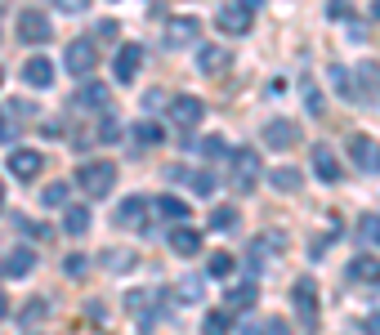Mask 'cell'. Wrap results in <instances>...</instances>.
<instances>
[{"label":"cell","instance_id":"obj_17","mask_svg":"<svg viewBox=\"0 0 380 335\" xmlns=\"http://www.w3.org/2000/svg\"><path fill=\"white\" fill-rule=\"evenodd\" d=\"M63 232H68V237H86L90 232V206H68L63 210Z\"/></svg>","mask_w":380,"mask_h":335},{"label":"cell","instance_id":"obj_42","mask_svg":"<svg viewBox=\"0 0 380 335\" xmlns=\"http://www.w3.org/2000/svg\"><path fill=\"white\" fill-rule=\"evenodd\" d=\"M362 326H367V335H380V313H367V322H362Z\"/></svg>","mask_w":380,"mask_h":335},{"label":"cell","instance_id":"obj_9","mask_svg":"<svg viewBox=\"0 0 380 335\" xmlns=\"http://www.w3.org/2000/svg\"><path fill=\"white\" fill-rule=\"evenodd\" d=\"M264 143L277 148V153H287V148L300 143V125H295V121H269V125H264Z\"/></svg>","mask_w":380,"mask_h":335},{"label":"cell","instance_id":"obj_1","mask_svg":"<svg viewBox=\"0 0 380 335\" xmlns=\"http://www.w3.org/2000/svg\"><path fill=\"white\" fill-rule=\"evenodd\" d=\"M76 183H81L90 197H108L112 183H117V165H112V161H86V165L76 170Z\"/></svg>","mask_w":380,"mask_h":335},{"label":"cell","instance_id":"obj_47","mask_svg":"<svg viewBox=\"0 0 380 335\" xmlns=\"http://www.w3.org/2000/svg\"><path fill=\"white\" fill-rule=\"evenodd\" d=\"M0 206H5V183H0Z\"/></svg>","mask_w":380,"mask_h":335},{"label":"cell","instance_id":"obj_12","mask_svg":"<svg viewBox=\"0 0 380 335\" xmlns=\"http://www.w3.org/2000/svg\"><path fill=\"white\" fill-rule=\"evenodd\" d=\"M41 165H45V157L36 153V148H14V153H9V170L19 179H36Z\"/></svg>","mask_w":380,"mask_h":335},{"label":"cell","instance_id":"obj_24","mask_svg":"<svg viewBox=\"0 0 380 335\" xmlns=\"http://www.w3.org/2000/svg\"><path fill=\"white\" fill-rule=\"evenodd\" d=\"M153 210L161 215V220H175V224H179V220H188V206H184L179 197H170V192H166V197H157V201H153Z\"/></svg>","mask_w":380,"mask_h":335},{"label":"cell","instance_id":"obj_31","mask_svg":"<svg viewBox=\"0 0 380 335\" xmlns=\"http://www.w3.org/2000/svg\"><path fill=\"white\" fill-rule=\"evenodd\" d=\"M210 277H228V273H233V255H224V250H220V255H210Z\"/></svg>","mask_w":380,"mask_h":335},{"label":"cell","instance_id":"obj_28","mask_svg":"<svg viewBox=\"0 0 380 335\" xmlns=\"http://www.w3.org/2000/svg\"><path fill=\"white\" fill-rule=\"evenodd\" d=\"M41 201H45V206H63V210H68V183H49V188L41 192Z\"/></svg>","mask_w":380,"mask_h":335},{"label":"cell","instance_id":"obj_3","mask_svg":"<svg viewBox=\"0 0 380 335\" xmlns=\"http://www.w3.org/2000/svg\"><path fill=\"white\" fill-rule=\"evenodd\" d=\"M291 304H295V313H300V322H318V287H313V277H300L291 287Z\"/></svg>","mask_w":380,"mask_h":335},{"label":"cell","instance_id":"obj_20","mask_svg":"<svg viewBox=\"0 0 380 335\" xmlns=\"http://www.w3.org/2000/svg\"><path fill=\"white\" fill-rule=\"evenodd\" d=\"M170 250L188 259V255H197V250H202V237H197L192 228H170Z\"/></svg>","mask_w":380,"mask_h":335},{"label":"cell","instance_id":"obj_14","mask_svg":"<svg viewBox=\"0 0 380 335\" xmlns=\"http://www.w3.org/2000/svg\"><path fill=\"white\" fill-rule=\"evenodd\" d=\"M233 165H237V188L246 192V188H251V183H255V170H260V157H255V148H242V153L233 157Z\"/></svg>","mask_w":380,"mask_h":335},{"label":"cell","instance_id":"obj_19","mask_svg":"<svg viewBox=\"0 0 380 335\" xmlns=\"http://www.w3.org/2000/svg\"><path fill=\"white\" fill-rule=\"evenodd\" d=\"M269 183H273L277 192H300L304 188V175L291 170V165H277V170H269Z\"/></svg>","mask_w":380,"mask_h":335},{"label":"cell","instance_id":"obj_10","mask_svg":"<svg viewBox=\"0 0 380 335\" xmlns=\"http://www.w3.org/2000/svg\"><path fill=\"white\" fill-rule=\"evenodd\" d=\"M313 175H318L322 183H340V157L332 153V148H327V143H313Z\"/></svg>","mask_w":380,"mask_h":335},{"label":"cell","instance_id":"obj_26","mask_svg":"<svg viewBox=\"0 0 380 335\" xmlns=\"http://www.w3.org/2000/svg\"><path fill=\"white\" fill-rule=\"evenodd\" d=\"M255 304V287L242 282V287H228V309H251Z\"/></svg>","mask_w":380,"mask_h":335},{"label":"cell","instance_id":"obj_15","mask_svg":"<svg viewBox=\"0 0 380 335\" xmlns=\"http://www.w3.org/2000/svg\"><path fill=\"white\" fill-rule=\"evenodd\" d=\"M148 206H153V201H143V197H125V201H121V210H117V224H121V228L135 224V228H139V224L148 220Z\"/></svg>","mask_w":380,"mask_h":335},{"label":"cell","instance_id":"obj_34","mask_svg":"<svg viewBox=\"0 0 380 335\" xmlns=\"http://www.w3.org/2000/svg\"><path fill=\"white\" fill-rule=\"evenodd\" d=\"M98 139H103V143H121V125L112 121V116H103V125H98Z\"/></svg>","mask_w":380,"mask_h":335},{"label":"cell","instance_id":"obj_39","mask_svg":"<svg viewBox=\"0 0 380 335\" xmlns=\"http://www.w3.org/2000/svg\"><path fill=\"white\" fill-rule=\"evenodd\" d=\"M98 36H103V41H112V36H117V23H112V19H103V23H98Z\"/></svg>","mask_w":380,"mask_h":335},{"label":"cell","instance_id":"obj_21","mask_svg":"<svg viewBox=\"0 0 380 335\" xmlns=\"http://www.w3.org/2000/svg\"><path fill=\"white\" fill-rule=\"evenodd\" d=\"M354 81L362 86V98H380V67L376 63H358Z\"/></svg>","mask_w":380,"mask_h":335},{"label":"cell","instance_id":"obj_45","mask_svg":"<svg viewBox=\"0 0 380 335\" xmlns=\"http://www.w3.org/2000/svg\"><path fill=\"white\" fill-rule=\"evenodd\" d=\"M371 19H380V0H371Z\"/></svg>","mask_w":380,"mask_h":335},{"label":"cell","instance_id":"obj_44","mask_svg":"<svg viewBox=\"0 0 380 335\" xmlns=\"http://www.w3.org/2000/svg\"><path fill=\"white\" fill-rule=\"evenodd\" d=\"M237 5H246V9H260V0H237Z\"/></svg>","mask_w":380,"mask_h":335},{"label":"cell","instance_id":"obj_36","mask_svg":"<svg viewBox=\"0 0 380 335\" xmlns=\"http://www.w3.org/2000/svg\"><path fill=\"white\" fill-rule=\"evenodd\" d=\"M86 5H90V0H54V9H63V14H81Z\"/></svg>","mask_w":380,"mask_h":335},{"label":"cell","instance_id":"obj_5","mask_svg":"<svg viewBox=\"0 0 380 335\" xmlns=\"http://www.w3.org/2000/svg\"><path fill=\"white\" fill-rule=\"evenodd\" d=\"M206 116V103L197 94H179V98H170V121L175 125H184V130H192L197 121Z\"/></svg>","mask_w":380,"mask_h":335},{"label":"cell","instance_id":"obj_16","mask_svg":"<svg viewBox=\"0 0 380 335\" xmlns=\"http://www.w3.org/2000/svg\"><path fill=\"white\" fill-rule=\"evenodd\" d=\"M31 268H36V250L14 246V250H9V259H5V273H9V277H27Z\"/></svg>","mask_w":380,"mask_h":335},{"label":"cell","instance_id":"obj_30","mask_svg":"<svg viewBox=\"0 0 380 335\" xmlns=\"http://www.w3.org/2000/svg\"><path fill=\"white\" fill-rule=\"evenodd\" d=\"M202 295H206V287H202L197 277H184V282H179V299H188V304H197Z\"/></svg>","mask_w":380,"mask_h":335},{"label":"cell","instance_id":"obj_13","mask_svg":"<svg viewBox=\"0 0 380 335\" xmlns=\"http://www.w3.org/2000/svg\"><path fill=\"white\" fill-rule=\"evenodd\" d=\"M139 67H143V49H139V45H121V49H117V63H112V76L125 86V81H135Z\"/></svg>","mask_w":380,"mask_h":335},{"label":"cell","instance_id":"obj_38","mask_svg":"<svg viewBox=\"0 0 380 335\" xmlns=\"http://www.w3.org/2000/svg\"><path fill=\"white\" fill-rule=\"evenodd\" d=\"M202 153H206V157H220V153H224V139H206Z\"/></svg>","mask_w":380,"mask_h":335},{"label":"cell","instance_id":"obj_23","mask_svg":"<svg viewBox=\"0 0 380 335\" xmlns=\"http://www.w3.org/2000/svg\"><path fill=\"white\" fill-rule=\"evenodd\" d=\"M188 41H197V23H192V19H175L170 31H166V45L179 49V45H188Z\"/></svg>","mask_w":380,"mask_h":335},{"label":"cell","instance_id":"obj_22","mask_svg":"<svg viewBox=\"0 0 380 335\" xmlns=\"http://www.w3.org/2000/svg\"><path fill=\"white\" fill-rule=\"evenodd\" d=\"M344 277H354V282H380V259L358 255V259H349V273H344Z\"/></svg>","mask_w":380,"mask_h":335},{"label":"cell","instance_id":"obj_6","mask_svg":"<svg viewBox=\"0 0 380 335\" xmlns=\"http://www.w3.org/2000/svg\"><path fill=\"white\" fill-rule=\"evenodd\" d=\"M19 36L31 41V45H45L49 36H54V27H49V19H45L41 9H23L19 14Z\"/></svg>","mask_w":380,"mask_h":335},{"label":"cell","instance_id":"obj_18","mask_svg":"<svg viewBox=\"0 0 380 335\" xmlns=\"http://www.w3.org/2000/svg\"><path fill=\"white\" fill-rule=\"evenodd\" d=\"M76 108H86V112H98V108H108V86H98V81H90V86H81V90H76Z\"/></svg>","mask_w":380,"mask_h":335},{"label":"cell","instance_id":"obj_7","mask_svg":"<svg viewBox=\"0 0 380 335\" xmlns=\"http://www.w3.org/2000/svg\"><path fill=\"white\" fill-rule=\"evenodd\" d=\"M215 27L228 31V36H246V31H251V9L246 5H224L215 14Z\"/></svg>","mask_w":380,"mask_h":335},{"label":"cell","instance_id":"obj_2","mask_svg":"<svg viewBox=\"0 0 380 335\" xmlns=\"http://www.w3.org/2000/svg\"><path fill=\"white\" fill-rule=\"evenodd\" d=\"M349 161L362 175H380V143L371 139V134H354L349 139Z\"/></svg>","mask_w":380,"mask_h":335},{"label":"cell","instance_id":"obj_40","mask_svg":"<svg viewBox=\"0 0 380 335\" xmlns=\"http://www.w3.org/2000/svg\"><path fill=\"white\" fill-rule=\"evenodd\" d=\"M63 268H68V273L76 277V273H86V259H81V255H72V259H68V264H63Z\"/></svg>","mask_w":380,"mask_h":335},{"label":"cell","instance_id":"obj_48","mask_svg":"<svg viewBox=\"0 0 380 335\" xmlns=\"http://www.w3.org/2000/svg\"><path fill=\"white\" fill-rule=\"evenodd\" d=\"M0 81H5V72H0Z\"/></svg>","mask_w":380,"mask_h":335},{"label":"cell","instance_id":"obj_43","mask_svg":"<svg viewBox=\"0 0 380 335\" xmlns=\"http://www.w3.org/2000/svg\"><path fill=\"white\" fill-rule=\"evenodd\" d=\"M0 317H9V299H5V291H0Z\"/></svg>","mask_w":380,"mask_h":335},{"label":"cell","instance_id":"obj_8","mask_svg":"<svg viewBox=\"0 0 380 335\" xmlns=\"http://www.w3.org/2000/svg\"><path fill=\"white\" fill-rule=\"evenodd\" d=\"M228 63H233V54H228L224 45H202V49H197V72H202V76L228 72Z\"/></svg>","mask_w":380,"mask_h":335},{"label":"cell","instance_id":"obj_33","mask_svg":"<svg viewBox=\"0 0 380 335\" xmlns=\"http://www.w3.org/2000/svg\"><path fill=\"white\" fill-rule=\"evenodd\" d=\"M188 183H192V192H197V197H210V192H215V175H210V170H206V175H192Z\"/></svg>","mask_w":380,"mask_h":335},{"label":"cell","instance_id":"obj_35","mask_svg":"<svg viewBox=\"0 0 380 335\" xmlns=\"http://www.w3.org/2000/svg\"><path fill=\"white\" fill-rule=\"evenodd\" d=\"M210 224H215V228H233V224H237V210H228V206H220V210L210 215Z\"/></svg>","mask_w":380,"mask_h":335},{"label":"cell","instance_id":"obj_37","mask_svg":"<svg viewBox=\"0 0 380 335\" xmlns=\"http://www.w3.org/2000/svg\"><path fill=\"white\" fill-rule=\"evenodd\" d=\"M41 309H45V304H41V299H31V304L23 309V326H27V322H36V317H41Z\"/></svg>","mask_w":380,"mask_h":335},{"label":"cell","instance_id":"obj_27","mask_svg":"<svg viewBox=\"0 0 380 335\" xmlns=\"http://www.w3.org/2000/svg\"><path fill=\"white\" fill-rule=\"evenodd\" d=\"M103 268H135V250H108V255H98Z\"/></svg>","mask_w":380,"mask_h":335},{"label":"cell","instance_id":"obj_29","mask_svg":"<svg viewBox=\"0 0 380 335\" xmlns=\"http://www.w3.org/2000/svg\"><path fill=\"white\" fill-rule=\"evenodd\" d=\"M135 139H139L143 148L161 143V125H157V121H139V125H135Z\"/></svg>","mask_w":380,"mask_h":335},{"label":"cell","instance_id":"obj_11","mask_svg":"<svg viewBox=\"0 0 380 335\" xmlns=\"http://www.w3.org/2000/svg\"><path fill=\"white\" fill-rule=\"evenodd\" d=\"M23 81H27V86L31 90H49V86H54V58H27L23 63Z\"/></svg>","mask_w":380,"mask_h":335},{"label":"cell","instance_id":"obj_46","mask_svg":"<svg viewBox=\"0 0 380 335\" xmlns=\"http://www.w3.org/2000/svg\"><path fill=\"white\" fill-rule=\"evenodd\" d=\"M0 139H9V130H5V121H0Z\"/></svg>","mask_w":380,"mask_h":335},{"label":"cell","instance_id":"obj_25","mask_svg":"<svg viewBox=\"0 0 380 335\" xmlns=\"http://www.w3.org/2000/svg\"><path fill=\"white\" fill-rule=\"evenodd\" d=\"M228 331H233V313H228V309H215V313H206L202 335H228Z\"/></svg>","mask_w":380,"mask_h":335},{"label":"cell","instance_id":"obj_41","mask_svg":"<svg viewBox=\"0 0 380 335\" xmlns=\"http://www.w3.org/2000/svg\"><path fill=\"white\" fill-rule=\"evenodd\" d=\"M264 335H291V326L287 322H269V326H264Z\"/></svg>","mask_w":380,"mask_h":335},{"label":"cell","instance_id":"obj_4","mask_svg":"<svg viewBox=\"0 0 380 335\" xmlns=\"http://www.w3.org/2000/svg\"><path fill=\"white\" fill-rule=\"evenodd\" d=\"M94 63H98V54H94V45H90V41H72L68 49H63V67H68L72 76H90V72H94Z\"/></svg>","mask_w":380,"mask_h":335},{"label":"cell","instance_id":"obj_32","mask_svg":"<svg viewBox=\"0 0 380 335\" xmlns=\"http://www.w3.org/2000/svg\"><path fill=\"white\" fill-rule=\"evenodd\" d=\"M358 232H362L367 242H376V246H380V215H367V220L358 224Z\"/></svg>","mask_w":380,"mask_h":335}]
</instances>
